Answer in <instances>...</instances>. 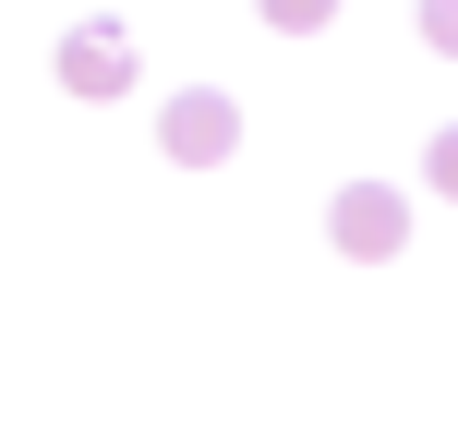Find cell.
I'll use <instances>...</instances> for the list:
<instances>
[{
    "label": "cell",
    "instance_id": "1",
    "mask_svg": "<svg viewBox=\"0 0 458 434\" xmlns=\"http://www.w3.org/2000/svg\"><path fill=\"white\" fill-rule=\"evenodd\" d=\"M326 229H338V253H362V266H386V253L411 242V193H398V182H350L338 206H326Z\"/></svg>",
    "mask_w": 458,
    "mask_h": 434
},
{
    "label": "cell",
    "instance_id": "2",
    "mask_svg": "<svg viewBox=\"0 0 458 434\" xmlns=\"http://www.w3.org/2000/svg\"><path fill=\"white\" fill-rule=\"evenodd\" d=\"M157 145H169V157H182V169H217L229 145H242V109H229L217 85H182V97H169V109H157Z\"/></svg>",
    "mask_w": 458,
    "mask_h": 434
},
{
    "label": "cell",
    "instance_id": "3",
    "mask_svg": "<svg viewBox=\"0 0 458 434\" xmlns=\"http://www.w3.org/2000/svg\"><path fill=\"white\" fill-rule=\"evenodd\" d=\"M61 85H72V97H121V85H133V37H121L109 13L72 24V37H61Z\"/></svg>",
    "mask_w": 458,
    "mask_h": 434
},
{
    "label": "cell",
    "instance_id": "4",
    "mask_svg": "<svg viewBox=\"0 0 458 434\" xmlns=\"http://www.w3.org/2000/svg\"><path fill=\"white\" fill-rule=\"evenodd\" d=\"M253 13H266V24H277V37H314V24H326V13H338V0H253Z\"/></svg>",
    "mask_w": 458,
    "mask_h": 434
},
{
    "label": "cell",
    "instance_id": "5",
    "mask_svg": "<svg viewBox=\"0 0 458 434\" xmlns=\"http://www.w3.org/2000/svg\"><path fill=\"white\" fill-rule=\"evenodd\" d=\"M422 37H435L446 61H458V0H422Z\"/></svg>",
    "mask_w": 458,
    "mask_h": 434
},
{
    "label": "cell",
    "instance_id": "6",
    "mask_svg": "<svg viewBox=\"0 0 458 434\" xmlns=\"http://www.w3.org/2000/svg\"><path fill=\"white\" fill-rule=\"evenodd\" d=\"M435 193H458V133H435Z\"/></svg>",
    "mask_w": 458,
    "mask_h": 434
}]
</instances>
